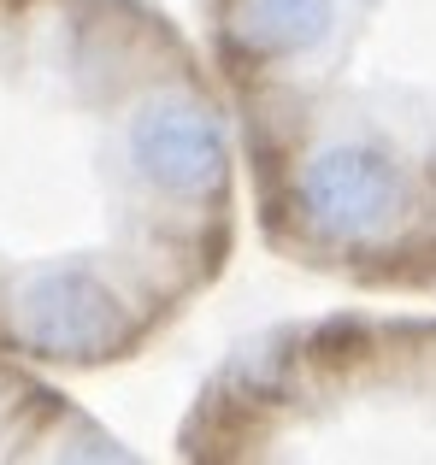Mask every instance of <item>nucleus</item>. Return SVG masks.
<instances>
[{
	"label": "nucleus",
	"mask_w": 436,
	"mask_h": 465,
	"mask_svg": "<svg viewBox=\"0 0 436 465\" xmlns=\"http://www.w3.org/2000/svg\"><path fill=\"white\" fill-rule=\"evenodd\" d=\"M230 253V124L142 0H0V360L113 365Z\"/></svg>",
	"instance_id": "1"
}]
</instances>
